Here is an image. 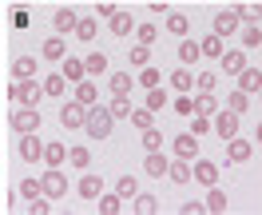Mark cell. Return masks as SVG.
Listing matches in <instances>:
<instances>
[{
  "instance_id": "obj_2",
  "label": "cell",
  "mask_w": 262,
  "mask_h": 215,
  "mask_svg": "<svg viewBox=\"0 0 262 215\" xmlns=\"http://www.w3.org/2000/svg\"><path fill=\"white\" fill-rule=\"evenodd\" d=\"M12 128H16L20 135H36L40 132V108H24V104H20L16 112H12Z\"/></svg>"
},
{
  "instance_id": "obj_29",
  "label": "cell",
  "mask_w": 262,
  "mask_h": 215,
  "mask_svg": "<svg viewBox=\"0 0 262 215\" xmlns=\"http://www.w3.org/2000/svg\"><path fill=\"white\" fill-rule=\"evenodd\" d=\"M64 160H68V148H64V144H44V164H48V167H60Z\"/></svg>"
},
{
  "instance_id": "obj_36",
  "label": "cell",
  "mask_w": 262,
  "mask_h": 215,
  "mask_svg": "<svg viewBox=\"0 0 262 215\" xmlns=\"http://www.w3.org/2000/svg\"><path fill=\"white\" fill-rule=\"evenodd\" d=\"M151 116H155V112H147V108H131V128H139V132H147L151 128Z\"/></svg>"
},
{
  "instance_id": "obj_53",
  "label": "cell",
  "mask_w": 262,
  "mask_h": 215,
  "mask_svg": "<svg viewBox=\"0 0 262 215\" xmlns=\"http://www.w3.org/2000/svg\"><path fill=\"white\" fill-rule=\"evenodd\" d=\"M199 211H207V203H183V215H199Z\"/></svg>"
},
{
  "instance_id": "obj_31",
  "label": "cell",
  "mask_w": 262,
  "mask_h": 215,
  "mask_svg": "<svg viewBox=\"0 0 262 215\" xmlns=\"http://www.w3.org/2000/svg\"><path fill=\"white\" fill-rule=\"evenodd\" d=\"M115 196H119V199H135V196H139V183H135V175H119V183H115Z\"/></svg>"
},
{
  "instance_id": "obj_19",
  "label": "cell",
  "mask_w": 262,
  "mask_h": 215,
  "mask_svg": "<svg viewBox=\"0 0 262 215\" xmlns=\"http://www.w3.org/2000/svg\"><path fill=\"white\" fill-rule=\"evenodd\" d=\"M199 52H203V56H211V60H223V52H227V40H219V36H203V40H199Z\"/></svg>"
},
{
  "instance_id": "obj_1",
  "label": "cell",
  "mask_w": 262,
  "mask_h": 215,
  "mask_svg": "<svg viewBox=\"0 0 262 215\" xmlns=\"http://www.w3.org/2000/svg\"><path fill=\"white\" fill-rule=\"evenodd\" d=\"M112 124H115V116L103 108V104L88 108V124H83V128H88V135H92V140H107V135H112Z\"/></svg>"
},
{
  "instance_id": "obj_22",
  "label": "cell",
  "mask_w": 262,
  "mask_h": 215,
  "mask_svg": "<svg viewBox=\"0 0 262 215\" xmlns=\"http://www.w3.org/2000/svg\"><path fill=\"white\" fill-rule=\"evenodd\" d=\"M76 100H80L83 108H96V104H99V88L92 80H80V84H76Z\"/></svg>"
},
{
  "instance_id": "obj_34",
  "label": "cell",
  "mask_w": 262,
  "mask_h": 215,
  "mask_svg": "<svg viewBox=\"0 0 262 215\" xmlns=\"http://www.w3.org/2000/svg\"><path fill=\"white\" fill-rule=\"evenodd\" d=\"M131 207H135V211H139V215H155V211H159V199H155V196H143V191H139Z\"/></svg>"
},
{
  "instance_id": "obj_44",
  "label": "cell",
  "mask_w": 262,
  "mask_h": 215,
  "mask_svg": "<svg viewBox=\"0 0 262 215\" xmlns=\"http://www.w3.org/2000/svg\"><path fill=\"white\" fill-rule=\"evenodd\" d=\"M159 80H163V72H159V68H143V72H139V84H143V88H159Z\"/></svg>"
},
{
  "instance_id": "obj_21",
  "label": "cell",
  "mask_w": 262,
  "mask_h": 215,
  "mask_svg": "<svg viewBox=\"0 0 262 215\" xmlns=\"http://www.w3.org/2000/svg\"><path fill=\"white\" fill-rule=\"evenodd\" d=\"M12 76L16 80H36V56H16L12 60Z\"/></svg>"
},
{
  "instance_id": "obj_15",
  "label": "cell",
  "mask_w": 262,
  "mask_h": 215,
  "mask_svg": "<svg viewBox=\"0 0 262 215\" xmlns=\"http://www.w3.org/2000/svg\"><path fill=\"white\" fill-rule=\"evenodd\" d=\"M20 160H24V164H36V160H44V144H40L36 135H24V140H20Z\"/></svg>"
},
{
  "instance_id": "obj_3",
  "label": "cell",
  "mask_w": 262,
  "mask_h": 215,
  "mask_svg": "<svg viewBox=\"0 0 262 215\" xmlns=\"http://www.w3.org/2000/svg\"><path fill=\"white\" fill-rule=\"evenodd\" d=\"M40 187H44V196H48V199H64L68 196V175L60 171V167H52V171L40 175Z\"/></svg>"
},
{
  "instance_id": "obj_9",
  "label": "cell",
  "mask_w": 262,
  "mask_h": 215,
  "mask_svg": "<svg viewBox=\"0 0 262 215\" xmlns=\"http://www.w3.org/2000/svg\"><path fill=\"white\" fill-rule=\"evenodd\" d=\"M191 171H195V180L207 183V187H214V183H219V164H211V160H195V164H191Z\"/></svg>"
},
{
  "instance_id": "obj_26",
  "label": "cell",
  "mask_w": 262,
  "mask_h": 215,
  "mask_svg": "<svg viewBox=\"0 0 262 215\" xmlns=\"http://www.w3.org/2000/svg\"><path fill=\"white\" fill-rule=\"evenodd\" d=\"M131 84H135L131 72H115L112 80H107V88H112V96H131Z\"/></svg>"
},
{
  "instance_id": "obj_50",
  "label": "cell",
  "mask_w": 262,
  "mask_h": 215,
  "mask_svg": "<svg viewBox=\"0 0 262 215\" xmlns=\"http://www.w3.org/2000/svg\"><path fill=\"white\" fill-rule=\"evenodd\" d=\"M195 88H199V92H214V76H211V72H199Z\"/></svg>"
},
{
  "instance_id": "obj_8",
  "label": "cell",
  "mask_w": 262,
  "mask_h": 215,
  "mask_svg": "<svg viewBox=\"0 0 262 215\" xmlns=\"http://www.w3.org/2000/svg\"><path fill=\"white\" fill-rule=\"evenodd\" d=\"M250 151H254V140H227V164H246L250 160Z\"/></svg>"
},
{
  "instance_id": "obj_38",
  "label": "cell",
  "mask_w": 262,
  "mask_h": 215,
  "mask_svg": "<svg viewBox=\"0 0 262 215\" xmlns=\"http://www.w3.org/2000/svg\"><path fill=\"white\" fill-rule=\"evenodd\" d=\"M76 36H80L83 44H92V40H96V20H92V16H80V24H76Z\"/></svg>"
},
{
  "instance_id": "obj_48",
  "label": "cell",
  "mask_w": 262,
  "mask_h": 215,
  "mask_svg": "<svg viewBox=\"0 0 262 215\" xmlns=\"http://www.w3.org/2000/svg\"><path fill=\"white\" fill-rule=\"evenodd\" d=\"M243 48H262V28H246L243 32Z\"/></svg>"
},
{
  "instance_id": "obj_16",
  "label": "cell",
  "mask_w": 262,
  "mask_h": 215,
  "mask_svg": "<svg viewBox=\"0 0 262 215\" xmlns=\"http://www.w3.org/2000/svg\"><path fill=\"white\" fill-rule=\"evenodd\" d=\"M167 180H171V183H191V180H195L191 160H171V167H167Z\"/></svg>"
},
{
  "instance_id": "obj_45",
  "label": "cell",
  "mask_w": 262,
  "mask_h": 215,
  "mask_svg": "<svg viewBox=\"0 0 262 215\" xmlns=\"http://www.w3.org/2000/svg\"><path fill=\"white\" fill-rule=\"evenodd\" d=\"M119 207H123V199H119V196H103V191H99V211H103V215H115Z\"/></svg>"
},
{
  "instance_id": "obj_39",
  "label": "cell",
  "mask_w": 262,
  "mask_h": 215,
  "mask_svg": "<svg viewBox=\"0 0 262 215\" xmlns=\"http://www.w3.org/2000/svg\"><path fill=\"white\" fill-rule=\"evenodd\" d=\"M199 56H203V52H199L195 40H183V44H179V60H183V64H195Z\"/></svg>"
},
{
  "instance_id": "obj_32",
  "label": "cell",
  "mask_w": 262,
  "mask_h": 215,
  "mask_svg": "<svg viewBox=\"0 0 262 215\" xmlns=\"http://www.w3.org/2000/svg\"><path fill=\"white\" fill-rule=\"evenodd\" d=\"M246 108H250V96L234 88V92H230V96H227V112H234V116H243Z\"/></svg>"
},
{
  "instance_id": "obj_46",
  "label": "cell",
  "mask_w": 262,
  "mask_h": 215,
  "mask_svg": "<svg viewBox=\"0 0 262 215\" xmlns=\"http://www.w3.org/2000/svg\"><path fill=\"white\" fill-rule=\"evenodd\" d=\"M143 148L159 151V148H163V132H159V128H147V132H143Z\"/></svg>"
},
{
  "instance_id": "obj_33",
  "label": "cell",
  "mask_w": 262,
  "mask_h": 215,
  "mask_svg": "<svg viewBox=\"0 0 262 215\" xmlns=\"http://www.w3.org/2000/svg\"><path fill=\"white\" fill-rule=\"evenodd\" d=\"M83 68H88V76H103V72H107V56H103V52H92V56L83 60Z\"/></svg>"
},
{
  "instance_id": "obj_49",
  "label": "cell",
  "mask_w": 262,
  "mask_h": 215,
  "mask_svg": "<svg viewBox=\"0 0 262 215\" xmlns=\"http://www.w3.org/2000/svg\"><path fill=\"white\" fill-rule=\"evenodd\" d=\"M175 112L179 116H195V96H179L175 100Z\"/></svg>"
},
{
  "instance_id": "obj_14",
  "label": "cell",
  "mask_w": 262,
  "mask_h": 215,
  "mask_svg": "<svg viewBox=\"0 0 262 215\" xmlns=\"http://www.w3.org/2000/svg\"><path fill=\"white\" fill-rule=\"evenodd\" d=\"M171 88H175L179 96H191V92H195V72H187V68H175V72H171Z\"/></svg>"
},
{
  "instance_id": "obj_7",
  "label": "cell",
  "mask_w": 262,
  "mask_h": 215,
  "mask_svg": "<svg viewBox=\"0 0 262 215\" xmlns=\"http://www.w3.org/2000/svg\"><path fill=\"white\" fill-rule=\"evenodd\" d=\"M211 128H214V132H219V135H223V144H227V140H234V135H238V116L223 108V112L214 116V124H211Z\"/></svg>"
},
{
  "instance_id": "obj_4",
  "label": "cell",
  "mask_w": 262,
  "mask_h": 215,
  "mask_svg": "<svg viewBox=\"0 0 262 215\" xmlns=\"http://www.w3.org/2000/svg\"><path fill=\"white\" fill-rule=\"evenodd\" d=\"M60 124H64L68 132H72V128H83V124H88V108H83L80 100H68L64 108H60Z\"/></svg>"
},
{
  "instance_id": "obj_37",
  "label": "cell",
  "mask_w": 262,
  "mask_h": 215,
  "mask_svg": "<svg viewBox=\"0 0 262 215\" xmlns=\"http://www.w3.org/2000/svg\"><path fill=\"white\" fill-rule=\"evenodd\" d=\"M207 211H227V191L214 183L211 187V196H207Z\"/></svg>"
},
{
  "instance_id": "obj_28",
  "label": "cell",
  "mask_w": 262,
  "mask_h": 215,
  "mask_svg": "<svg viewBox=\"0 0 262 215\" xmlns=\"http://www.w3.org/2000/svg\"><path fill=\"white\" fill-rule=\"evenodd\" d=\"M40 88H44V96H64L68 80H64V76H60V72H48V76H44V84H40Z\"/></svg>"
},
{
  "instance_id": "obj_52",
  "label": "cell",
  "mask_w": 262,
  "mask_h": 215,
  "mask_svg": "<svg viewBox=\"0 0 262 215\" xmlns=\"http://www.w3.org/2000/svg\"><path fill=\"white\" fill-rule=\"evenodd\" d=\"M96 12H99V16H107V20H112L115 12H119V4H112V0H103V4H96Z\"/></svg>"
},
{
  "instance_id": "obj_51",
  "label": "cell",
  "mask_w": 262,
  "mask_h": 215,
  "mask_svg": "<svg viewBox=\"0 0 262 215\" xmlns=\"http://www.w3.org/2000/svg\"><path fill=\"white\" fill-rule=\"evenodd\" d=\"M211 132V120L207 116H195V124H191V135H207Z\"/></svg>"
},
{
  "instance_id": "obj_24",
  "label": "cell",
  "mask_w": 262,
  "mask_h": 215,
  "mask_svg": "<svg viewBox=\"0 0 262 215\" xmlns=\"http://www.w3.org/2000/svg\"><path fill=\"white\" fill-rule=\"evenodd\" d=\"M230 12L238 20H250V28H258V20H262V4H230Z\"/></svg>"
},
{
  "instance_id": "obj_42",
  "label": "cell",
  "mask_w": 262,
  "mask_h": 215,
  "mask_svg": "<svg viewBox=\"0 0 262 215\" xmlns=\"http://www.w3.org/2000/svg\"><path fill=\"white\" fill-rule=\"evenodd\" d=\"M155 36H159L155 24H135V40H139V44H155Z\"/></svg>"
},
{
  "instance_id": "obj_35",
  "label": "cell",
  "mask_w": 262,
  "mask_h": 215,
  "mask_svg": "<svg viewBox=\"0 0 262 215\" xmlns=\"http://www.w3.org/2000/svg\"><path fill=\"white\" fill-rule=\"evenodd\" d=\"M68 164H72V167H88V164H92V151L83 148V144L68 148Z\"/></svg>"
},
{
  "instance_id": "obj_41",
  "label": "cell",
  "mask_w": 262,
  "mask_h": 215,
  "mask_svg": "<svg viewBox=\"0 0 262 215\" xmlns=\"http://www.w3.org/2000/svg\"><path fill=\"white\" fill-rule=\"evenodd\" d=\"M20 196L24 199H36V196H44V187H40V180H32V175H28V180H20V187H16Z\"/></svg>"
},
{
  "instance_id": "obj_18",
  "label": "cell",
  "mask_w": 262,
  "mask_h": 215,
  "mask_svg": "<svg viewBox=\"0 0 262 215\" xmlns=\"http://www.w3.org/2000/svg\"><path fill=\"white\" fill-rule=\"evenodd\" d=\"M76 191H80L83 199H99V191H103V180H99L96 171H88V175L76 183Z\"/></svg>"
},
{
  "instance_id": "obj_5",
  "label": "cell",
  "mask_w": 262,
  "mask_h": 215,
  "mask_svg": "<svg viewBox=\"0 0 262 215\" xmlns=\"http://www.w3.org/2000/svg\"><path fill=\"white\" fill-rule=\"evenodd\" d=\"M238 92H246V96H258V100H262V72H258V68L246 64L243 72H238Z\"/></svg>"
},
{
  "instance_id": "obj_43",
  "label": "cell",
  "mask_w": 262,
  "mask_h": 215,
  "mask_svg": "<svg viewBox=\"0 0 262 215\" xmlns=\"http://www.w3.org/2000/svg\"><path fill=\"white\" fill-rule=\"evenodd\" d=\"M147 60H151L147 44H131V64H135V68H147Z\"/></svg>"
},
{
  "instance_id": "obj_30",
  "label": "cell",
  "mask_w": 262,
  "mask_h": 215,
  "mask_svg": "<svg viewBox=\"0 0 262 215\" xmlns=\"http://www.w3.org/2000/svg\"><path fill=\"white\" fill-rule=\"evenodd\" d=\"M115 120H127L131 116V96H112V104H103Z\"/></svg>"
},
{
  "instance_id": "obj_10",
  "label": "cell",
  "mask_w": 262,
  "mask_h": 215,
  "mask_svg": "<svg viewBox=\"0 0 262 215\" xmlns=\"http://www.w3.org/2000/svg\"><path fill=\"white\" fill-rule=\"evenodd\" d=\"M52 24H56V36H64V32H76V24H80V16L72 12V8H56V16H52Z\"/></svg>"
},
{
  "instance_id": "obj_6",
  "label": "cell",
  "mask_w": 262,
  "mask_h": 215,
  "mask_svg": "<svg viewBox=\"0 0 262 215\" xmlns=\"http://www.w3.org/2000/svg\"><path fill=\"white\" fill-rule=\"evenodd\" d=\"M234 32H238V16H234L230 8L214 12V36H219V40H230Z\"/></svg>"
},
{
  "instance_id": "obj_25",
  "label": "cell",
  "mask_w": 262,
  "mask_h": 215,
  "mask_svg": "<svg viewBox=\"0 0 262 215\" xmlns=\"http://www.w3.org/2000/svg\"><path fill=\"white\" fill-rule=\"evenodd\" d=\"M64 80H72V84H80V80H88V68H83V60H76V56H68L64 60V72H60Z\"/></svg>"
},
{
  "instance_id": "obj_20",
  "label": "cell",
  "mask_w": 262,
  "mask_h": 215,
  "mask_svg": "<svg viewBox=\"0 0 262 215\" xmlns=\"http://www.w3.org/2000/svg\"><path fill=\"white\" fill-rule=\"evenodd\" d=\"M195 116H207V120L219 116V100H214L211 92H199L195 96Z\"/></svg>"
},
{
  "instance_id": "obj_47",
  "label": "cell",
  "mask_w": 262,
  "mask_h": 215,
  "mask_svg": "<svg viewBox=\"0 0 262 215\" xmlns=\"http://www.w3.org/2000/svg\"><path fill=\"white\" fill-rule=\"evenodd\" d=\"M48 211H52L48 196H36V199H28V215H48Z\"/></svg>"
},
{
  "instance_id": "obj_17",
  "label": "cell",
  "mask_w": 262,
  "mask_h": 215,
  "mask_svg": "<svg viewBox=\"0 0 262 215\" xmlns=\"http://www.w3.org/2000/svg\"><path fill=\"white\" fill-rule=\"evenodd\" d=\"M195 148H199V135L191 132L175 135V160H195Z\"/></svg>"
},
{
  "instance_id": "obj_23",
  "label": "cell",
  "mask_w": 262,
  "mask_h": 215,
  "mask_svg": "<svg viewBox=\"0 0 262 215\" xmlns=\"http://www.w3.org/2000/svg\"><path fill=\"white\" fill-rule=\"evenodd\" d=\"M107 28H112V36H131V28H135V20H131V12H115L112 20H107Z\"/></svg>"
},
{
  "instance_id": "obj_13",
  "label": "cell",
  "mask_w": 262,
  "mask_h": 215,
  "mask_svg": "<svg viewBox=\"0 0 262 215\" xmlns=\"http://www.w3.org/2000/svg\"><path fill=\"white\" fill-rule=\"evenodd\" d=\"M219 64H223V72H227V76H238V72L246 68V56H243V48H227Z\"/></svg>"
},
{
  "instance_id": "obj_11",
  "label": "cell",
  "mask_w": 262,
  "mask_h": 215,
  "mask_svg": "<svg viewBox=\"0 0 262 215\" xmlns=\"http://www.w3.org/2000/svg\"><path fill=\"white\" fill-rule=\"evenodd\" d=\"M40 56H44V60H68V44H64V36H48V40L40 44Z\"/></svg>"
},
{
  "instance_id": "obj_12",
  "label": "cell",
  "mask_w": 262,
  "mask_h": 215,
  "mask_svg": "<svg viewBox=\"0 0 262 215\" xmlns=\"http://www.w3.org/2000/svg\"><path fill=\"white\" fill-rule=\"evenodd\" d=\"M167 167H171V160H167L163 151H147V160H143V171L147 175H155V180H163Z\"/></svg>"
},
{
  "instance_id": "obj_40",
  "label": "cell",
  "mask_w": 262,
  "mask_h": 215,
  "mask_svg": "<svg viewBox=\"0 0 262 215\" xmlns=\"http://www.w3.org/2000/svg\"><path fill=\"white\" fill-rule=\"evenodd\" d=\"M167 108V92L163 88H151L147 92V112H163Z\"/></svg>"
},
{
  "instance_id": "obj_27",
  "label": "cell",
  "mask_w": 262,
  "mask_h": 215,
  "mask_svg": "<svg viewBox=\"0 0 262 215\" xmlns=\"http://www.w3.org/2000/svg\"><path fill=\"white\" fill-rule=\"evenodd\" d=\"M163 28H167V32H171V36H187V28H191V20L183 16V12H167Z\"/></svg>"
}]
</instances>
